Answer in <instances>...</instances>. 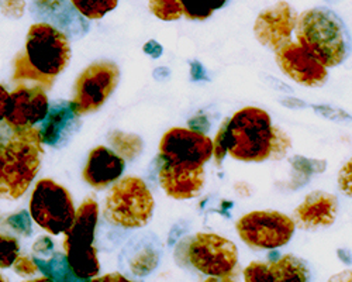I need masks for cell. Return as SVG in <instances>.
<instances>
[{
  "label": "cell",
  "instance_id": "ac0fdd59",
  "mask_svg": "<svg viewBox=\"0 0 352 282\" xmlns=\"http://www.w3.org/2000/svg\"><path fill=\"white\" fill-rule=\"evenodd\" d=\"M126 160L104 146L95 147L82 171L83 181L96 191L106 189L119 180L124 171Z\"/></svg>",
  "mask_w": 352,
  "mask_h": 282
},
{
  "label": "cell",
  "instance_id": "cb8c5ba5",
  "mask_svg": "<svg viewBox=\"0 0 352 282\" xmlns=\"http://www.w3.org/2000/svg\"><path fill=\"white\" fill-rule=\"evenodd\" d=\"M20 254L19 240L13 236L0 235V268H10Z\"/></svg>",
  "mask_w": 352,
  "mask_h": 282
},
{
  "label": "cell",
  "instance_id": "9a60e30c",
  "mask_svg": "<svg viewBox=\"0 0 352 282\" xmlns=\"http://www.w3.org/2000/svg\"><path fill=\"white\" fill-rule=\"evenodd\" d=\"M160 184L165 193L176 201L196 197L204 186V165L161 161Z\"/></svg>",
  "mask_w": 352,
  "mask_h": 282
},
{
  "label": "cell",
  "instance_id": "9c48e42d",
  "mask_svg": "<svg viewBox=\"0 0 352 282\" xmlns=\"http://www.w3.org/2000/svg\"><path fill=\"white\" fill-rule=\"evenodd\" d=\"M120 79V69L111 61H96L78 76L69 102L78 116L98 111L111 96Z\"/></svg>",
  "mask_w": 352,
  "mask_h": 282
},
{
  "label": "cell",
  "instance_id": "7402d4cb",
  "mask_svg": "<svg viewBox=\"0 0 352 282\" xmlns=\"http://www.w3.org/2000/svg\"><path fill=\"white\" fill-rule=\"evenodd\" d=\"M38 268L47 275L50 279H69V276H74L68 267L67 256L64 254L54 252L52 257L48 261H44L41 259H36Z\"/></svg>",
  "mask_w": 352,
  "mask_h": 282
},
{
  "label": "cell",
  "instance_id": "6da1fadb",
  "mask_svg": "<svg viewBox=\"0 0 352 282\" xmlns=\"http://www.w3.org/2000/svg\"><path fill=\"white\" fill-rule=\"evenodd\" d=\"M69 61L71 44L65 33L51 23H34L13 61V80L48 91Z\"/></svg>",
  "mask_w": 352,
  "mask_h": 282
},
{
  "label": "cell",
  "instance_id": "30bf717a",
  "mask_svg": "<svg viewBox=\"0 0 352 282\" xmlns=\"http://www.w3.org/2000/svg\"><path fill=\"white\" fill-rule=\"evenodd\" d=\"M240 239L255 250H275L286 246L295 233L292 217L275 210H255L236 223Z\"/></svg>",
  "mask_w": 352,
  "mask_h": 282
},
{
  "label": "cell",
  "instance_id": "d4e9b609",
  "mask_svg": "<svg viewBox=\"0 0 352 282\" xmlns=\"http://www.w3.org/2000/svg\"><path fill=\"white\" fill-rule=\"evenodd\" d=\"M184 16L189 20H206L213 14L208 0H181Z\"/></svg>",
  "mask_w": 352,
  "mask_h": 282
},
{
  "label": "cell",
  "instance_id": "8fae6325",
  "mask_svg": "<svg viewBox=\"0 0 352 282\" xmlns=\"http://www.w3.org/2000/svg\"><path fill=\"white\" fill-rule=\"evenodd\" d=\"M160 160L204 165L213 157V141L203 131L186 127L169 129L160 141Z\"/></svg>",
  "mask_w": 352,
  "mask_h": 282
},
{
  "label": "cell",
  "instance_id": "e575fe53",
  "mask_svg": "<svg viewBox=\"0 0 352 282\" xmlns=\"http://www.w3.org/2000/svg\"><path fill=\"white\" fill-rule=\"evenodd\" d=\"M94 281H127L122 274H109L102 278H94Z\"/></svg>",
  "mask_w": 352,
  "mask_h": 282
},
{
  "label": "cell",
  "instance_id": "7a4b0ae2",
  "mask_svg": "<svg viewBox=\"0 0 352 282\" xmlns=\"http://www.w3.org/2000/svg\"><path fill=\"white\" fill-rule=\"evenodd\" d=\"M227 153L243 162L282 160L292 147L289 135L272 124L268 113L254 106L239 110L226 119Z\"/></svg>",
  "mask_w": 352,
  "mask_h": 282
},
{
  "label": "cell",
  "instance_id": "1f68e13d",
  "mask_svg": "<svg viewBox=\"0 0 352 282\" xmlns=\"http://www.w3.org/2000/svg\"><path fill=\"white\" fill-rule=\"evenodd\" d=\"M9 223L12 224V228L16 229L19 233H23L25 236H30L32 228H30V219H28V213L20 212L9 219Z\"/></svg>",
  "mask_w": 352,
  "mask_h": 282
},
{
  "label": "cell",
  "instance_id": "8992f818",
  "mask_svg": "<svg viewBox=\"0 0 352 282\" xmlns=\"http://www.w3.org/2000/svg\"><path fill=\"white\" fill-rule=\"evenodd\" d=\"M99 220V205L94 197H86L76 209V216L64 239L68 267L76 279H94L99 275L100 263L95 247Z\"/></svg>",
  "mask_w": 352,
  "mask_h": 282
},
{
  "label": "cell",
  "instance_id": "3957f363",
  "mask_svg": "<svg viewBox=\"0 0 352 282\" xmlns=\"http://www.w3.org/2000/svg\"><path fill=\"white\" fill-rule=\"evenodd\" d=\"M44 154L41 130L0 122V197L19 199L37 177Z\"/></svg>",
  "mask_w": 352,
  "mask_h": 282
},
{
  "label": "cell",
  "instance_id": "f546056e",
  "mask_svg": "<svg viewBox=\"0 0 352 282\" xmlns=\"http://www.w3.org/2000/svg\"><path fill=\"white\" fill-rule=\"evenodd\" d=\"M25 0H0V10L9 19H20L24 14Z\"/></svg>",
  "mask_w": 352,
  "mask_h": 282
},
{
  "label": "cell",
  "instance_id": "f1b7e54d",
  "mask_svg": "<svg viewBox=\"0 0 352 282\" xmlns=\"http://www.w3.org/2000/svg\"><path fill=\"white\" fill-rule=\"evenodd\" d=\"M227 146H228V140H227V131H226V122H223L220 130L217 131L216 134V138L213 141V147H214V151H213V155H214V160L217 164H220L224 157L227 155Z\"/></svg>",
  "mask_w": 352,
  "mask_h": 282
},
{
  "label": "cell",
  "instance_id": "7c38bea8",
  "mask_svg": "<svg viewBox=\"0 0 352 282\" xmlns=\"http://www.w3.org/2000/svg\"><path fill=\"white\" fill-rule=\"evenodd\" d=\"M298 13L287 2H278L261 12L254 24V33L259 44L278 52L292 43V34L296 30Z\"/></svg>",
  "mask_w": 352,
  "mask_h": 282
},
{
  "label": "cell",
  "instance_id": "52a82bcc",
  "mask_svg": "<svg viewBox=\"0 0 352 282\" xmlns=\"http://www.w3.org/2000/svg\"><path fill=\"white\" fill-rule=\"evenodd\" d=\"M154 197L138 177H124L111 186L104 205V217L123 229H140L150 223L154 213Z\"/></svg>",
  "mask_w": 352,
  "mask_h": 282
},
{
  "label": "cell",
  "instance_id": "ffe728a7",
  "mask_svg": "<svg viewBox=\"0 0 352 282\" xmlns=\"http://www.w3.org/2000/svg\"><path fill=\"white\" fill-rule=\"evenodd\" d=\"M109 143L113 147V150L122 155L124 160H133L137 155H140L142 150V141L135 134L123 133L120 130H113L109 137Z\"/></svg>",
  "mask_w": 352,
  "mask_h": 282
},
{
  "label": "cell",
  "instance_id": "e0dca14e",
  "mask_svg": "<svg viewBox=\"0 0 352 282\" xmlns=\"http://www.w3.org/2000/svg\"><path fill=\"white\" fill-rule=\"evenodd\" d=\"M338 201L331 193L314 191L293 212V221L302 230L314 232L324 229L336 221Z\"/></svg>",
  "mask_w": 352,
  "mask_h": 282
},
{
  "label": "cell",
  "instance_id": "d590c367",
  "mask_svg": "<svg viewBox=\"0 0 352 282\" xmlns=\"http://www.w3.org/2000/svg\"><path fill=\"white\" fill-rule=\"evenodd\" d=\"M209 2V6L213 9V10H219L221 8L226 6V3L228 2V0H208Z\"/></svg>",
  "mask_w": 352,
  "mask_h": 282
},
{
  "label": "cell",
  "instance_id": "277c9868",
  "mask_svg": "<svg viewBox=\"0 0 352 282\" xmlns=\"http://www.w3.org/2000/svg\"><path fill=\"white\" fill-rule=\"evenodd\" d=\"M296 39L327 68L340 65L349 52V37L344 23L324 8L306 10L298 17Z\"/></svg>",
  "mask_w": 352,
  "mask_h": 282
},
{
  "label": "cell",
  "instance_id": "4316f807",
  "mask_svg": "<svg viewBox=\"0 0 352 282\" xmlns=\"http://www.w3.org/2000/svg\"><path fill=\"white\" fill-rule=\"evenodd\" d=\"M33 2L43 16L50 17L58 24H60V17H58V14L63 16V13H67L69 10L65 0H33Z\"/></svg>",
  "mask_w": 352,
  "mask_h": 282
},
{
  "label": "cell",
  "instance_id": "603a6c76",
  "mask_svg": "<svg viewBox=\"0 0 352 282\" xmlns=\"http://www.w3.org/2000/svg\"><path fill=\"white\" fill-rule=\"evenodd\" d=\"M150 10L164 21H173L184 16L181 0H150Z\"/></svg>",
  "mask_w": 352,
  "mask_h": 282
},
{
  "label": "cell",
  "instance_id": "2e32d148",
  "mask_svg": "<svg viewBox=\"0 0 352 282\" xmlns=\"http://www.w3.org/2000/svg\"><path fill=\"white\" fill-rule=\"evenodd\" d=\"M243 274L247 282H306L310 279L307 264L292 254H283L268 263L254 261Z\"/></svg>",
  "mask_w": 352,
  "mask_h": 282
},
{
  "label": "cell",
  "instance_id": "83f0119b",
  "mask_svg": "<svg viewBox=\"0 0 352 282\" xmlns=\"http://www.w3.org/2000/svg\"><path fill=\"white\" fill-rule=\"evenodd\" d=\"M13 270L21 278H28V276H34L40 268L37 261L33 260L30 256L19 254L16 261L13 263Z\"/></svg>",
  "mask_w": 352,
  "mask_h": 282
},
{
  "label": "cell",
  "instance_id": "d6986e66",
  "mask_svg": "<svg viewBox=\"0 0 352 282\" xmlns=\"http://www.w3.org/2000/svg\"><path fill=\"white\" fill-rule=\"evenodd\" d=\"M78 118L69 103L61 102L50 107L47 118L43 120V127L40 129L44 144L60 147L67 143V140L79 124Z\"/></svg>",
  "mask_w": 352,
  "mask_h": 282
},
{
  "label": "cell",
  "instance_id": "4fadbf2b",
  "mask_svg": "<svg viewBox=\"0 0 352 282\" xmlns=\"http://www.w3.org/2000/svg\"><path fill=\"white\" fill-rule=\"evenodd\" d=\"M48 111L50 102L45 89L36 85L19 83L10 92L5 122L13 129L34 127L47 118Z\"/></svg>",
  "mask_w": 352,
  "mask_h": 282
},
{
  "label": "cell",
  "instance_id": "5b68a950",
  "mask_svg": "<svg viewBox=\"0 0 352 282\" xmlns=\"http://www.w3.org/2000/svg\"><path fill=\"white\" fill-rule=\"evenodd\" d=\"M181 267L192 268L210 279L232 281L240 274L239 250L231 240L214 233H196L175 250Z\"/></svg>",
  "mask_w": 352,
  "mask_h": 282
},
{
  "label": "cell",
  "instance_id": "d6a6232c",
  "mask_svg": "<svg viewBox=\"0 0 352 282\" xmlns=\"http://www.w3.org/2000/svg\"><path fill=\"white\" fill-rule=\"evenodd\" d=\"M9 100H10V94L6 91L3 85H0V122H3L8 115Z\"/></svg>",
  "mask_w": 352,
  "mask_h": 282
},
{
  "label": "cell",
  "instance_id": "44dd1931",
  "mask_svg": "<svg viewBox=\"0 0 352 282\" xmlns=\"http://www.w3.org/2000/svg\"><path fill=\"white\" fill-rule=\"evenodd\" d=\"M74 9L89 20H99L117 8L119 0H71Z\"/></svg>",
  "mask_w": 352,
  "mask_h": 282
},
{
  "label": "cell",
  "instance_id": "836d02e7",
  "mask_svg": "<svg viewBox=\"0 0 352 282\" xmlns=\"http://www.w3.org/2000/svg\"><path fill=\"white\" fill-rule=\"evenodd\" d=\"M34 252L36 256H43V254H47L48 250H52V241L48 237H40L36 243H34Z\"/></svg>",
  "mask_w": 352,
  "mask_h": 282
},
{
  "label": "cell",
  "instance_id": "5bb4252c",
  "mask_svg": "<svg viewBox=\"0 0 352 282\" xmlns=\"http://www.w3.org/2000/svg\"><path fill=\"white\" fill-rule=\"evenodd\" d=\"M276 54V63L282 72L303 87H322L329 78L327 67L305 50L299 43H289Z\"/></svg>",
  "mask_w": 352,
  "mask_h": 282
},
{
  "label": "cell",
  "instance_id": "8d00e7d4",
  "mask_svg": "<svg viewBox=\"0 0 352 282\" xmlns=\"http://www.w3.org/2000/svg\"><path fill=\"white\" fill-rule=\"evenodd\" d=\"M3 281H6V279L2 276V274H0V282H3Z\"/></svg>",
  "mask_w": 352,
  "mask_h": 282
},
{
  "label": "cell",
  "instance_id": "ba28073f",
  "mask_svg": "<svg viewBox=\"0 0 352 282\" xmlns=\"http://www.w3.org/2000/svg\"><path fill=\"white\" fill-rule=\"evenodd\" d=\"M28 212L40 228L52 236L65 235L76 216L71 192L50 178L37 181Z\"/></svg>",
  "mask_w": 352,
  "mask_h": 282
},
{
  "label": "cell",
  "instance_id": "484cf974",
  "mask_svg": "<svg viewBox=\"0 0 352 282\" xmlns=\"http://www.w3.org/2000/svg\"><path fill=\"white\" fill-rule=\"evenodd\" d=\"M158 264V256L153 250H144L131 261V270L135 275H146Z\"/></svg>",
  "mask_w": 352,
  "mask_h": 282
},
{
  "label": "cell",
  "instance_id": "4dcf8cb0",
  "mask_svg": "<svg viewBox=\"0 0 352 282\" xmlns=\"http://www.w3.org/2000/svg\"><path fill=\"white\" fill-rule=\"evenodd\" d=\"M338 188L340 191L352 197V158L344 164L338 173Z\"/></svg>",
  "mask_w": 352,
  "mask_h": 282
}]
</instances>
